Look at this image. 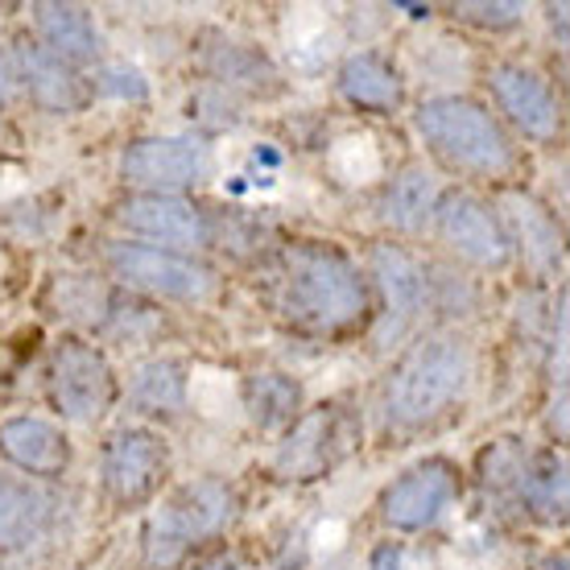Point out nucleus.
Listing matches in <instances>:
<instances>
[{
    "instance_id": "obj_3",
    "label": "nucleus",
    "mask_w": 570,
    "mask_h": 570,
    "mask_svg": "<svg viewBox=\"0 0 570 570\" xmlns=\"http://www.w3.org/2000/svg\"><path fill=\"white\" fill-rule=\"evenodd\" d=\"M414 132L446 170L463 178L509 183L521 170V149L513 132L500 125V116L488 104L459 91H439L417 104Z\"/></svg>"
},
{
    "instance_id": "obj_20",
    "label": "nucleus",
    "mask_w": 570,
    "mask_h": 570,
    "mask_svg": "<svg viewBox=\"0 0 570 570\" xmlns=\"http://www.w3.org/2000/svg\"><path fill=\"white\" fill-rule=\"evenodd\" d=\"M504 504L538 525H562L567 521V459L562 451H525L513 484L504 492Z\"/></svg>"
},
{
    "instance_id": "obj_28",
    "label": "nucleus",
    "mask_w": 570,
    "mask_h": 570,
    "mask_svg": "<svg viewBox=\"0 0 570 570\" xmlns=\"http://www.w3.org/2000/svg\"><path fill=\"white\" fill-rule=\"evenodd\" d=\"M368 570H410V550L401 542H381L368 554Z\"/></svg>"
},
{
    "instance_id": "obj_26",
    "label": "nucleus",
    "mask_w": 570,
    "mask_h": 570,
    "mask_svg": "<svg viewBox=\"0 0 570 570\" xmlns=\"http://www.w3.org/2000/svg\"><path fill=\"white\" fill-rule=\"evenodd\" d=\"M91 100L104 96V100L116 104H145L149 100V83L137 67H120V62H100L96 75H91Z\"/></svg>"
},
{
    "instance_id": "obj_18",
    "label": "nucleus",
    "mask_w": 570,
    "mask_h": 570,
    "mask_svg": "<svg viewBox=\"0 0 570 570\" xmlns=\"http://www.w3.org/2000/svg\"><path fill=\"white\" fill-rule=\"evenodd\" d=\"M125 401L145 422H178L190 410V364L170 352L137 360L125 381Z\"/></svg>"
},
{
    "instance_id": "obj_29",
    "label": "nucleus",
    "mask_w": 570,
    "mask_h": 570,
    "mask_svg": "<svg viewBox=\"0 0 570 570\" xmlns=\"http://www.w3.org/2000/svg\"><path fill=\"white\" fill-rule=\"evenodd\" d=\"M17 96V75H13V58H9V50L0 46V108L13 100Z\"/></svg>"
},
{
    "instance_id": "obj_30",
    "label": "nucleus",
    "mask_w": 570,
    "mask_h": 570,
    "mask_svg": "<svg viewBox=\"0 0 570 570\" xmlns=\"http://www.w3.org/2000/svg\"><path fill=\"white\" fill-rule=\"evenodd\" d=\"M183 570H236V558H232V554H215V558H195V562H186Z\"/></svg>"
},
{
    "instance_id": "obj_24",
    "label": "nucleus",
    "mask_w": 570,
    "mask_h": 570,
    "mask_svg": "<svg viewBox=\"0 0 570 570\" xmlns=\"http://www.w3.org/2000/svg\"><path fill=\"white\" fill-rule=\"evenodd\" d=\"M203 75L212 87L228 91V96H273L282 91V75L273 67V58L261 46L236 42V38H212L203 46Z\"/></svg>"
},
{
    "instance_id": "obj_10",
    "label": "nucleus",
    "mask_w": 570,
    "mask_h": 570,
    "mask_svg": "<svg viewBox=\"0 0 570 570\" xmlns=\"http://www.w3.org/2000/svg\"><path fill=\"white\" fill-rule=\"evenodd\" d=\"M215 170L212 145L195 132H154L120 149V178L132 195H186Z\"/></svg>"
},
{
    "instance_id": "obj_14",
    "label": "nucleus",
    "mask_w": 570,
    "mask_h": 570,
    "mask_svg": "<svg viewBox=\"0 0 570 570\" xmlns=\"http://www.w3.org/2000/svg\"><path fill=\"white\" fill-rule=\"evenodd\" d=\"M0 468L33 484H62L75 468V442L62 422L42 414L0 417Z\"/></svg>"
},
{
    "instance_id": "obj_4",
    "label": "nucleus",
    "mask_w": 570,
    "mask_h": 570,
    "mask_svg": "<svg viewBox=\"0 0 570 570\" xmlns=\"http://www.w3.org/2000/svg\"><path fill=\"white\" fill-rule=\"evenodd\" d=\"M240 517V492L224 475L186 480L161 497L141 529V567L145 570H183L199 546L224 538Z\"/></svg>"
},
{
    "instance_id": "obj_11",
    "label": "nucleus",
    "mask_w": 570,
    "mask_h": 570,
    "mask_svg": "<svg viewBox=\"0 0 570 570\" xmlns=\"http://www.w3.org/2000/svg\"><path fill=\"white\" fill-rule=\"evenodd\" d=\"M116 224L129 240L199 257L219 244V219L190 195H129L116 207Z\"/></svg>"
},
{
    "instance_id": "obj_9",
    "label": "nucleus",
    "mask_w": 570,
    "mask_h": 570,
    "mask_svg": "<svg viewBox=\"0 0 570 570\" xmlns=\"http://www.w3.org/2000/svg\"><path fill=\"white\" fill-rule=\"evenodd\" d=\"M430 232L439 236V244L451 257L471 265V269H480V273L513 269L517 253H513V244H509V232L500 224L497 207L488 199H480L475 190L442 186L434 219H430Z\"/></svg>"
},
{
    "instance_id": "obj_1",
    "label": "nucleus",
    "mask_w": 570,
    "mask_h": 570,
    "mask_svg": "<svg viewBox=\"0 0 570 570\" xmlns=\"http://www.w3.org/2000/svg\"><path fill=\"white\" fill-rule=\"evenodd\" d=\"M273 314L306 335H343L372 314L368 277L331 240H294L269 265Z\"/></svg>"
},
{
    "instance_id": "obj_12",
    "label": "nucleus",
    "mask_w": 570,
    "mask_h": 570,
    "mask_svg": "<svg viewBox=\"0 0 570 570\" xmlns=\"http://www.w3.org/2000/svg\"><path fill=\"white\" fill-rule=\"evenodd\" d=\"M488 91H492L500 125L513 137L533 145L562 141L567 116H562L558 91L542 71H533L525 62H513V58H500V62L488 67Z\"/></svg>"
},
{
    "instance_id": "obj_19",
    "label": "nucleus",
    "mask_w": 570,
    "mask_h": 570,
    "mask_svg": "<svg viewBox=\"0 0 570 570\" xmlns=\"http://www.w3.org/2000/svg\"><path fill=\"white\" fill-rule=\"evenodd\" d=\"M497 215L517 257H525V265L538 277H554L562 273V232H558L554 215L546 212L538 199H529L525 190H504L497 203Z\"/></svg>"
},
{
    "instance_id": "obj_5",
    "label": "nucleus",
    "mask_w": 570,
    "mask_h": 570,
    "mask_svg": "<svg viewBox=\"0 0 570 570\" xmlns=\"http://www.w3.org/2000/svg\"><path fill=\"white\" fill-rule=\"evenodd\" d=\"M42 393L58 422L100 426L120 397V376H116L112 356L96 340L62 335L42 364Z\"/></svg>"
},
{
    "instance_id": "obj_21",
    "label": "nucleus",
    "mask_w": 570,
    "mask_h": 570,
    "mask_svg": "<svg viewBox=\"0 0 570 570\" xmlns=\"http://www.w3.org/2000/svg\"><path fill=\"white\" fill-rule=\"evenodd\" d=\"M335 87L347 108L368 116H393L405 104V75L381 50H356L343 58L335 71Z\"/></svg>"
},
{
    "instance_id": "obj_17",
    "label": "nucleus",
    "mask_w": 570,
    "mask_h": 570,
    "mask_svg": "<svg viewBox=\"0 0 570 570\" xmlns=\"http://www.w3.org/2000/svg\"><path fill=\"white\" fill-rule=\"evenodd\" d=\"M347 451H352V442H347V430H343L340 405H318V410L302 414L289 426V434H285L277 455H273V471L282 480H318Z\"/></svg>"
},
{
    "instance_id": "obj_15",
    "label": "nucleus",
    "mask_w": 570,
    "mask_h": 570,
    "mask_svg": "<svg viewBox=\"0 0 570 570\" xmlns=\"http://www.w3.org/2000/svg\"><path fill=\"white\" fill-rule=\"evenodd\" d=\"M67 500L50 484H33L17 471L0 468V558H26L46 546L62 525Z\"/></svg>"
},
{
    "instance_id": "obj_23",
    "label": "nucleus",
    "mask_w": 570,
    "mask_h": 570,
    "mask_svg": "<svg viewBox=\"0 0 570 570\" xmlns=\"http://www.w3.org/2000/svg\"><path fill=\"white\" fill-rule=\"evenodd\" d=\"M442 183L426 166H405V170L389 174V183L376 195V224L389 228L393 236H422L430 232L434 207H439Z\"/></svg>"
},
{
    "instance_id": "obj_27",
    "label": "nucleus",
    "mask_w": 570,
    "mask_h": 570,
    "mask_svg": "<svg viewBox=\"0 0 570 570\" xmlns=\"http://www.w3.org/2000/svg\"><path fill=\"white\" fill-rule=\"evenodd\" d=\"M455 17L463 26L497 29L500 33V29H517L525 21V4H504V0L488 4V0H480V4H455Z\"/></svg>"
},
{
    "instance_id": "obj_22",
    "label": "nucleus",
    "mask_w": 570,
    "mask_h": 570,
    "mask_svg": "<svg viewBox=\"0 0 570 570\" xmlns=\"http://www.w3.org/2000/svg\"><path fill=\"white\" fill-rule=\"evenodd\" d=\"M33 42H42L75 71L104 62V33L83 4H33Z\"/></svg>"
},
{
    "instance_id": "obj_2",
    "label": "nucleus",
    "mask_w": 570,
    "mask_h": 570,
    "mask_svg": "<svg viewBox=\"0 0 570 570\" xmlns=\"http://www.w3.org/2000/svg\"><path fill=\"white\" fill-rule=\"evenodd\" d=\"M475 381V347L463 331L442 327L410 340L397 352L393 368L381 381V426L397 439L434 430L446 414L463 405Z\"/></svg>"
},
{
    "instance_id": "obj_8",
    "label": "nucleus",
    "mask_w": 570,
    "mask_h": 570,
    "mask_svg": "<svg viewBox=\"0 0 570 570\" xmlns=\"http://www.w3.org/2000/svg\"><path fill=\"white\" fill-rule=\"evenodd\" d=\"M381 289V314H376V331L372 343L376 347H405L430 314V261L417 257L410 244L381 240L372 244L368 273Z\"/></svg>"
},
{
    "instance_id": "obj_25",
    "label": "nucleus",
    "mask_w": 570,
    "mask_h": 570,
    "mask_svg": "<svg viewBox=\"0 0 570 570\" xmlns=\"http://www.w3.org/2000/svg\"><path fill=\"white\" fill-rule=\"evenodd\" d=\"M240 405L257 430H289L306 414V389L282 368L248 372L240 385Z\"/></svg>"
},
{
    "instance_id": "obj_13",
    "label": "nucleus",
    "mask_w": 570,
    "mask_h": 570,
    "mask_svg": "<svg viewBox=\"0 0 570 570\" xmlns=\"http://www.w3.org/2000/svg\"><path fill=\"white\" fill-rule=\"evenodd\" d=\"M459 492H463V471L451 459L430 455L401 471L393 484H385V492L376 497V513H381V525L393 533H426L455 504Z\"/></svg>"
},
{
    "instance_id": "obj_16",
    "label": "nucleus",
    "mask_w": 570,
    "mask_h": 570,
    "mask_svg": "<svg viewBox=\"0 0 570 570\" xmlns=\"http://www.w3.org/2000/svg\"><path fill=\"white\" fill-rule=\"evenodd\" d=\"M17 75V91H26L29 104L46 116H79L91 104V87L75 67L55 58L42 42H33V33H17L9 46Z\"/></svg>"
},
{
    "instance_id": "obj_6",
    "label": "nucleus",
    "mask_w": 570,
    "mask_h": 570,
    "mask_svg": "<svg viewBox=\"0 0 570 570\" xmlns=\"http://www.w3.org/2000/svg\"><path fill=\"white\" fill-rule=\"evenodd\" d=\"M104 273L120 289H129L145 302H178V306H203L215 298L219 277L203 257H186L170 248L116 236L104 240Z\"/></svg>"
},
{
    "instance_id": "obj_7",
    "label": "nucleus",
    "mask_w": 570,
    "mask_h": 570,
    "mask_svg": "<svg viewBox=\"0 0 570 570\" xmlns=\"http://www.w3.org/2000/svg\"><path fill=\"white\" fill-rule=\"evenodd\" d=\"M100 497L120 509H145L161 497V488L174 475V451L166 434L145 422H125L116 426L100 446Z\"/></svg>"
}]
</instances>
